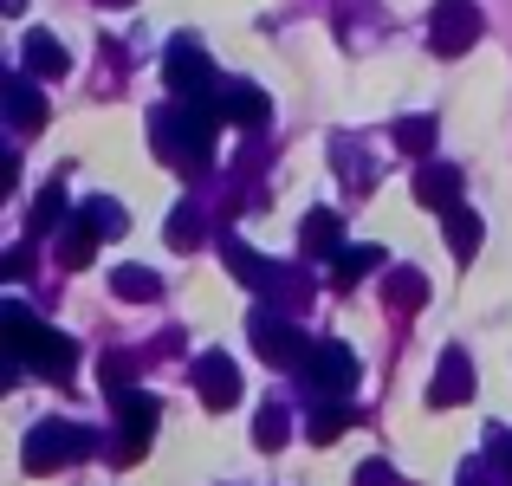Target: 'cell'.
<instances>
[{"label":"cell","mask_w":512,"mask_h":486,"mask_svg":"<svg viewBox=\"0 0 512 486\" xmlns=\"http://www.w3.org/2000/svg\"><path fill=\"white\" fill-rule=\"evenodd\" d=\"M221 98H201V104H169V111L150 117V143L156 156L175 162V169H201L214 156V137H221Z\"/></svg>","instance_id":"obj_1"},{"label":"cell","mask_w":512,"mask_h":486,"mask_svg":"<svg viewBox=\"0 0 512 486\" xmlns=\"http://www.w3.org/2000/svg\"><path fill=\"white\" fill-rule=\"evenodd\" d=\"M98 448V435L91 428H78V422H39L33 435H26V474H59V467H72V461H85V454Z\"/></svg>","instance_id":"obj_2"},{"label":"cell","mask_w":512,"mask_h":486,"mask_svg":"<svg viewBox=\"0 0 512 486\" xmlns=\"http://www.w3.org/2000/svg\"><path fill=\"white\" fill-rule=\"evenodd\" d=\"M247 331H253V350H260L266 363H279V370H305L312 350H318V344H305L299 324H286V318H273V312H253Z\"/></svg>","instance_id":"obj_3"},{"label":"cell","mask_w":512,"mask_h":486,"mask_svg":"<svg viewBox=\"0 0 512 486\" xmlns=\"http://www.w3.org/2000/svg\"><path fill=\"white\" fill-rule=\"evenodd\" d=\"M163 78H169V91L182 104H201V98H214V65H208V52L195 46V39H175L169 46V59H163Z\"/></svg>","instance_id":"obj_4"},{"label":"cell","mask_w":512,"mask_h":486,"mask_svg":"<svg viewBox=\"0 0 512 486\" xmlns=\"http://www.w3.org/2000/svg\"><path fill=\"white\" fill-rule=\"evenodd\" d=\"M474 39H480V7L474 0H441V7L428 13V46H435L441 59H461Z\"/></svg>","instance_id":"obj_5"},{"label":"cell","mask_w":512,"mask_h":486,"mask_svg":"<svg viewBox=\"0 0 512 486\" xmlns=\"http://www.w3.org/2000/svg\"><path fill=\"white\" fill-rule=\"evenodd\" d=\"M350 383H357V357H350L344 344H318L312 363H305V389H312V402H344Z\"/></svg>","instance_id":"obj_6"},{"label":"cell","mask_w":512,"mask_h":486,"mask_svg":"<svg viewBox=\"0 0 512 486\" xmlns=\"http://www.w3.org/2000/svg\"><path fill=\"white\" fill-rule=\"evenodd\" d=\"M117 402V428H124V441H117V461H143V448H150V428H156V396H143V389H124Z\"/></svg>","instance_id":"obj_7"},{"label":"cell","mask_w":512,"mask_h":486,"mask_svg":"<svg viewBox=\"0 0 512 486\" xmlns=\"http://www.w3.org/2000/svg\"><path fill=\"white\" fill-rule=\"evenodd\" d=\"M195 389H201L208 409H234V402H240V370L221 357V350H208V357L195 363Z\"/></svg>","instance_id":"obj_8"},{"label":"cell","mask_w":512,"mask_h":486,"mask_svg":"<svg viewBox=\"0 0 512 486\" xmlns=\"http://www.w3.org/2000/svg\"><path fill=\"white\" fill-rule=\"evenodd\" d=\"M474 396V363H467V350H441V370L435 383H428V402L435 409H454V402Z\"/></svg>","instance_id":"obj_9"},{"label":"cell","mask_w":512,"mask_h":486,"mask_svg":"<svg viewBox=\"0 0 512 486\" xmlns=\"http://www.w3.org/2000/svg\"><path fill=\"white\" fill-rule=\"evenodd\" d=\"M415 201H422V208L454 214V208H461V169H448V162L422 169V175H415Z\"/></svg>","instance_id":"obj_10"},{"label":"cell","mask_w":512,"mask_h":486,"mask_svg":"<svg viewBox=\"0 0 512 486\" xmlns=\"http://www.w3.org/2000/svg\"><path fill=\"white\" fill-rule=\"evenodd\" d=\"M299 240H305L312 260H338V253H344V221L331 208H312V214H305V227H299Z\"/></svg>","instance_id":"obj_11"},{"label":"cell","mask_w":512,"mask_h":486,"mask_svg":"<svg viewBox=\"0 0 512 486\" xmlns=\"http://www.w3.org/2000/svg\"><path fill=\"white\" fill-rule=\"evenodd\" d=\"M26 370H39V376H52V383H65V376L78 370V350H72V337L46 331V337L33 344V357H26Z\"/></svg>","instance_id":"obj_12"},{"label":"cell","mask_w":512,"mask_h":486,"mask_svg":"<svg viewBox=\"0 0 512 486\" xmlns=\"http://www.w3.org/2000/svg\"><path fill=\"white\" fill-rule=\"evenodd\" d=\"M221 253H227V266H234V279H240V286H253V292H279V266H273V260L247 253L240 240H227Z\"/></svg>","instance_id":"obj_13"},{"label":"cell","mask_w":512,"mask_h":486,"mask_svg":"<svg viewBox=\"0 0 512 486\" xmlns=\"http://www.w3.org/2000/svg\"><path fill=\"white\" fill-rule=\"evenodd\" d=\"M383 299H389V312H422L428 305V279L415 273V266H396V273L383 279Z\"/></svg>","instance_id":"obj_14"},{"label":"cell","mask_w":512,"mask_h":486,"mask_svg":"<svg viewBox=\"0 0 512 486\" xmlns=\"http://www.w3.org/2000/svg\"><path fill=\"white\" fill-rule=\"evenodd\" d=\"M266 111H273V104H266V91H253V85H227L221 91V117H234V124H253V130H260Z\"/></svg>","instance_id":"obj_15"},{"label":"cell","mask_w":512,"mask_h":486,"mask_svg":"<svg viewBox=\"0 0 512 486\" xmlns=\"http://www.w3.org/2000/svg\"><path fill=\"white\" fill-rule=\"evenodd\" d=\"M65 65L72 59H65V46L52 33H26V72L33 78H65Z\"/></svg>","instance_id":"obj_16"},{"label":"cell","mask_w":512,"mask_h":486,"mask_svg":"<svg viewBox=\"0 0 512 486\" xmlns=\"http://www.w3.org/2000/svg\"><path fill=\"white\" fill-rule=\"evenodd\" d=\"M376 266H383V247H344L338 260H331V286H338V292H350L363 273H376Z\"/></svg>","instance_id":"obj_17"},{"label":"cell","mask_w":512,"mask_h":486,"mask_svg":"<svg viewBox=\"0 0 512 486\" xmlns=\"http://www.w3.org/2000/svg\"><path fill=\"white\" fill-rule=\"evenodd\" d=\"M7 111H13V124H20V130L46 124V98H39L33 78H13V85H7Z\"/></svg>","instance_id":"obj_18"},{"label":"cell","mask_w":512,"mask_h":486,"mask_svg":"<svg viewBox=\"0 0 512 486\" xmlns=\"http://www.w3.org/2000/svg\"><path fill=\"white\" fill-rule=\"evenodd\" d=\"M111 286H117V299H130V305H150L156 292H163V279H156L150 266H117V273H111Z\"/></svg>","instance_id":"obj_19"},{"label":"cell","mask_w":512,"mask_h":486,"mask_svg":"<svg viewBox=\"0 0 512 486\" xmlns=\"http://www.w3.org/2000/svg\"><path fill=\"white\" fill-rule=\"evenodd\" d=\"M91 247H98V227H91L85 214H78V221L65 227V234H59V260H65V266L78 273V266H91Z\"/></svg>","instance_id":"obj_20"},{"label":"cell","mask_w":512,"mask_h":486,"mask_svg":"<svg viewBox=\"0 0 512 486\" xmlns=\"http://www.w3.org/2000/svg\"><path fill=\"white\" fill-rule=\"evenodd\" d=\"M448 253H454V260H474V253H480V214L474 208L448 214Z\"/></svg>","instance_id":"obj_21"},{"label":"cell","mask_w":512,"mask_h":486,"mask_svg":"<svg viewBox=\"0 0 512 486\" xmlns=\"http://www.w3.org/2000/svg\"><path fill=\"white\" fill-rule=\"evenodd\" d=\"M344 428H350V402H318V409H312V441H318V448L338 441Z\"/></svg>","instance_id":"obj_22"},{"label":"cell","mask_w":512,"mask_h":486,"mask_svg":"<svg viewBox=\"0 0 512 486\" xmlns=\"http://www.w3.org/2000/svg\"><path fill=\"white\" fill-rule=\"evenodd\" d=\"M169 247H175V253L201 247V214H195V201H182V208L169 214Z\"/></svg>","instance_id":"obj_23"},{"label":"cell","mask_w":512,"mask_h":486,"mask_svg":"<svg viewBox=\"0 0 512 486\" xmlns=\"http://www.w3.org/2000/svg\"><path fill=\"white\" fill-rule=\"evenodd\" d=\"M396 143L409 156H422L428 143H435V117H402V124H396Z\"/></svg>","instance_id":"obj_24"},{"label":"cell","mask_w":512,"mask_h":486,"mask_svg":"<svg viewBox=\"0 0 512 486\" xmlns=\"http://www.w3.org/2000/svg\"><path fill=\"white\" fill-rule=\"evenodd\" d=\"M85 221L98 227V234H111V240L130 227V221H124V208H117V201H104V195H98V201H85Z\"/></svg>","instance_id":"obj_25"},{"label":"cell","mask_w":512,"mask_h":486,"mask_svg":"<svg viewBox=\"0 0 512 486\" xmlns=\"http://www.w3.org/2000/svg\"><path fill=\"white\" fill-rule=\"evenodd\" d=\"M253 441H260L266 454L286 448V409H260V422H253Z\"/></svg>","instance_id":"obj_26"},{"label":"cell","mask_w":512,"mask_h":486,"mask_svg":"<svg viewBox=\"0 0 512 486\" xmlns=\"http://www.w3.org/2000/svg\"><path fill=\"white\" fill-rule=\"evenodd\" d=\"M65 221V188H46V195L33 201V234H46V227Z\"/></svg>","instance_id":"obj_27"},{"label":"cell","mask_w":512,"mask_h":486,"mask_svg":"<svg viewBox=\"0 0 512 486\" xmlns=\"http://www.w3.org/2000/svg\"><path fill=\"white\" fill-rule=\"evenodd\" d=\"M350 486H396V467L389 461H363L357 474H350Z\"/></svg>","instance_id":"obj_28"},{"label":"cell","mask_w":512,"mask_h":486,"mask_svg":"<svg viewBox=\"0 0 512 486\" xmlns=\"http://www.w3.org/2000/svg\"><path fill=\"white\" fill-rule=\"evenodd\" d=\"M493 461H500V480H512V435L493 441Z\"/></svg>","instance_id":"obj_29"},{"label":"cell","mask_w":512,"mask_h":486,"mask_svg":"<svg viewBox=\"0 0 512 486\" xmlns=\"http://www.w3.org/2000/svg\"><path fill=\"white\" fill-rule=\"evenodd\" d=\"M26 266H33V253L13 247V253H7V279H26Z\"/></svg>","instance_id":"obj_30"}]
</instances>
